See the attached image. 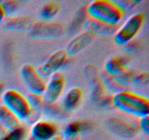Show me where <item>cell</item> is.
Masks as SVG:
<instances>
[{
  "instance_id": "9c48e42d",
  "label": "cell",
  "mask_w": 149,
  "mask_h": 140,
  "mask_svg": "<svg viewBox=\"0 0 149 140\" xmlns=\"http://www.w3.org/2000/svg\"><path fill=\"white\" fill-rule=\"evenodd\" d=\"M106 127L112 135L119 139L130 140L135 138L138 129L133 124L119 118H111L106 122Z\"/></svg>"
},
{
  "instance_id": "6da1fadb",
  "label": "cell",
  "mask_w": 149,
  "mask_h": 140,
  "mask_svg": "<svg viewBox=\"0 0 149 140\" xmlns=\"http://www.w3.org/2000/svg\"><path fill=\"white\" fill-rule=\"evenodd\" d=\"M112 106L120 112L139 119L148 116L149 114L148 98L126 89L112 95Z\"/></svg>"
},
{
  "instance_id": "5b68a950",
  "label": "cell",
  "mask_w": 149,
  "mask_h": 140,
  "mask_svg": "<svg viewBox=\"0 0 149 140\" xmlns=\"http://www.w3.org/2000/svg\"><path fill=\"white\" fill-rule=\"evenodd\" d=\"M20 78L29 93L42 96L45 89L46 82L38 73L31 64H24L20 68Z\"/></svg>"
},
{
  "instance_id": "e0dca14e",
  "label": "cell",
  "mask_w": 149,
  "mask_h": 140,
  "mask_svg": "<svg viewBox=\"0 0 149 140\" xmlns=\"http://www.w3.org/2000/svg\"><path fill=\"white\" fill-rule=\"evenodd\" d=\"M127 61L125 57L114 55L109 58L105 63L104 72L109 75L114 77L127 69Z\"/></svg>"
},
{
  "instance_id": "d4e9b609",
  "label": "cell",
  "mask_w": 149,
  "mask_h": 140,
  "mask_svg": "<svg viewBox=\"0 0 149 140\" xmlns=\"http://www.w3.org/2000/svg\"><path fill=\"white\" fill-rule=\"evenodd\" d=\"M0 3H1L6 17L14 16L19 8V3L17 1L4 0V1H0Z\"/></svg>"
},
{
  "instance_id": "d6986e66",
  "label": "cell",
  "mask_w": 149,
  "mask_h": 140,
  "mask_svg": "<svg viewBox=\"0 0 149 140\" xmlns=\"http://www.w3.org/2000/svg\"><path fill=\"white\" fill-rule=\"evenodd\" d=\"M61 10V4L58 1H46L39 13L42 21H52Z\"/></svg>"
},
{
  "instance_id": "52a82bcc",
  "label": "cell",
  "mask_w": 149,
  "mask_h": 140,
  "mask_svg": "<svg viewBox=\"0 0 149 140\" xmlns=\"http://www.w3.org/2000/svg\"><path fill=\"white\" fill-rule=\"evenodd\" d=\"M65 29L58 22L40 21L35 23L29 32V36L33 39H55L63 36Z\"/></svg>"
},
{
  "instance_id": "277c9868",
  "label": "cell",
  "mask_w": 149,
  "mask_h": 140,
  "mask_svg": "<svg viewBox=\"0 0 149 140\" xmlns=\"http://www.w3.org/2000/svg\"><path fill=\"white\" fill-rule=\"evenodd\" d=\"M145 15L142 13H135L130 16L122 26H119L113 35V40L118 45H127L133 41L141 32L145 23Z\"/></svg>"
},
{
  "instance_id": "ac0fdd59",
  "label": "cell",
  "mask_w": 149,
  "mask_h": 140,
  "mask_svg": "<svg viewBox=\"0 0 149 140\" xmlns=\"http://www.w3.org/2000/svg\"><path fill=\"white\" fill-rule=\"evenodd\" d=\"M0 124L7 131H11L22 125L18 118L3 105L0 106Z\"/></svg>"
},
{
  "instance_id": "8fae6325",
  "label": "cell",
  "mask_w": 149,
  "mask_h": 140,
  "mask_svg": "<svg viewBox=\"0 0 149 140\" xmlns=\"http://www.w3.org/2000/svg\"><path fill=\"white\" fill-rule=\"evenodd\" d=\"M95 38V36L90 32L84 31L72 38L67 44L64 50L68 56H73L85 50Z\"/></svg>"
},
{
  "instance_id": "484cf974",
  "label": "cell",
  "mask_w": 149,
  "mask_h": 140,
  "mask_svg": "<svg viewBox=\"0 0 149 140\" xmlns=\"http://www.w3.org/2000/svg\"><path fill=\"white\" fill-rule=\"evenodd\" d=\"M115 3L122 9L125 13L127 10H131L138 6L141 1H133V0H120V1H114Z\"/></svg>"
},
{
  "instance_id": "603a6c76",
  "label": "cell",
  "mask_w": 149,
  "mask_h": 140,
  "mask_svg": "<svg viewBox=\"0 0 149 140\" xmlns=\"http://www.w3.org/2000/svg\"><path fill=\"white\" fill-rule=\"evenodd\" d=\"M87 128L85 123L80 121H74L67 124L63 131V136L81 135V132Z\"/></svg>"
},
{
  "instance_id": "44dd1931",
  "label": "cell",
  "mask_w": 149,
  "mask_h": 140,
  "mask_svg": "<svg viewBox=\"0 0 149 140\" xmlns=\"http://www.w3.org/2000/svg\"><path fill=\"white\" fill-rule=\"evenodd\" d=\"M100 81L103 85V88L109 90L112 95L120 90H124L123 88L121 87L119 84L116 82L113 77L109 75L106 72H103V74L100 76Z\"/></svg>"
},
{
  "instance_id": "1f68e13d",
  "label": "cell",
  "mask_w": 149,
  "mask_h": 140,
  "mask_svg": "<svg viewBox=\"0 0 149 140\" xmlns=\"http://www.w3.org/2000/svg\"><path fill=\"white\" fill-rule=\"evenodd\" d=\"M4 83H2L1 82H0V97H1V96H2L3 93H4Z\"/></svg>"
},
{
  "instance_id": "f1b7e54d",
  "label": "cell",
  "mask_w": 149,
  "mask_h": 140,
  "mask_svg": "<svg viewBox=\"0 0 149 140\" xmlns=\"http://www.w3.org/2000/svg\"><path fill=\"white\" fill-rule=\"evenodd\" d=\"M63 140H81V135H65L62 136Z\"/></svg>"
},
{
  "instance_id": "83f0119b",
  "label": "cell",
  "mask_w": 149,
  "mask_h": 140,
  "mask_svg": "<svg viewBox=\"0 0 149 140\" xmlns=\"http://www.w3.org/2000/svg\"><path fill=\"white\" fill-rule=\"evenodd\" d=\"M149 118L148 116L144 117V118H140L139 124H138V128L140 130L143 131L145 134L148 135L149 133Z\"/></svg>"
},
{
  "instance_id": "9a60e30c",
  "label": "cell",
  "mask_w": 149,
  "mask_h": 140,
  "mask_svg": "<svg viewBox=\"0 0 149 140\" xmlns=\"http://www.w3.org/2000/svg\"><path fill=\"white\" fill-rule=\"evenodd\" d=\"M69 115L68 112L64 110L61 104H58L57 103H44L42 115H44L47 120L54 123L65 121L68 119Z\"/></svg>"
},
{
  "instance_id": "4fadbf2b",
  "label": "cell",
  "mask_w": 149,
  "mask_h": 140,
  "mask_svg": "<svg viewBox=\"0 0 149 140\" xmlns=\"http://www.w3.org/2000/svg\"><path fill=\"white\" fill-rule=\"evenodd\" d=\"M82 99L83 90L81 88L73 87L62 96L61 106L70 114L80 106Z\"/></svg>"
},
{
  "instance_id": "4dcf8cb0",
  "label": "cell",
  "mask_w": 149,
  "mask_h": 140,
  "mask_svg": "<svg viewBox=\"0 0 149 140\" xmlns=\"http://www.w3.org/2000/svg\"><path fill=\"white\" fill-rule=\"evenodd\" d=\"M7 130L5 129V128H4V127L2 126V125L0 124V138H1V136H2L3 135H4V134H5L6 132H7Z\"/></svg>"
},
{
  "instance_id": "7c38bea8",
  "label": "cell",
  "mask_w": 149,
  "mask_h": 140,
  "mask_svg": "<svg viewBox=\"0 0 149 140\" xmlns=\"http://www.w3.org/2000/svg\"><path fill=\"white\" fill-rule=\"evenodd\" d=\"M34 23V20L29 16H10L6 17L1 24L6 30L30 32Z\"/></svg>"
},
{
  "instance_id": "3957f363",
  "label": "cell",
  "mask_w": 149,
  "mask_h": 140,
  "mask_svg": "<svg viewBox=\"0 0 149 140\" xmlns=\"http://www.w3.org/2000/svg\"><path fill=\"white\" fill-rule=\"evenodd\" d=\"M1 98L3 106L13 112L20 122H27L31 115V108L26 96L18 90L7 89Z\"/></svg>"
},
{
  "instance_id": "f546056e",
  "label": "cell",
  "mask_w": 149,
  "mask_h": 140,
  "mask_svg": "<svg viewBox=\"0 0 149 140\" xmlns=\"http://www.w3.org/2000/svg\"><path fill=\"white\" fill-rule=\"evenodd\" d=\"M6 18L5 14L4 13V10H3L2 7L1 5V3H0V24H1V23L3 22V20H4V18Z\"/></svg>"
},
{
  "instance_id": "d6a6232c",
  "label": "cell",
  "mask_w": 149,
  "mask_h": 140,
  "mask_svg": "<svg viewBox=\"0 0 149 140\" xmlns=\"http://www.w3.org/2000/svg\"><path fill=\"white\" fill-rule=\"evenodd\" d=\"M52 140H63V138H62V136H61L58 135V136H57L55 138H54Z\"/></svg>"
},
{
  "instance_id": "7402d4cb",
  "label": "cell",
  "mask_w": 149,
  "mask_h": 140,
  "mask_svg": "<svg viewBox=\"0 0 149 140\" xmlns=\"http://www.w3.org/2000/svg\"><path fill=\"white\" fill-rule=\"evenodd\" d=\"M134 76H135V73L127 69L116 76H114L113 78L121 87L125 89V87L133 84Z\"/></svg>"
},
{
  "instance_id": "5bb4252c",
  "label": "cell",
  "mask_w": 149,
  "mask_h": 140,
  "mask_svg": "<svg viewBox=\"0 0 149 140\" xmlns=\"http://www.w3.org/2000/svg\"><path fill=\"white\" fill-rule=\"evenodd\" d=\"M119 26H112L106 24L103 22L88 17L86 19L83 27L84 31L90 32L95 36L102 35V36H111L114 35Z\"/></svg>"
},
{
  "instance_id": "ffe728a7",
  "label": "cell",
  "mask_w": 149,
  "mask_h": 140,
  "mask_svg": "<svg viewBox=\"0 0 149 140\" xmlns=\"http://www.w3.org/2000/svg\"><path fill=\"white\" fill-rule=\"evenodd\" d=\"M29 132L27 128L23 125L11 131H7L0 140H28Z\"/></svg>"
},
{
  "instance_id": "7a4b0ae2",
  "label": "cell",
  "mask_w": 149,
  "mask_h": 140,
  "mask_svg": "<svg viewBox=\"0 0 149 140\" xmlns=\"http://www.w3.org/2000/svg\"><path fill=\"white\" fill-rule=\"evenodd\" d=\"M88 17L112 26H119L123 20V10L111 0H96L86 7Z\"/></svg>"
},
{
  "instance_id": "30bf717a",
  "label": "cell",
  "mask_w": 149,
  "mask_h": 140,
  "mask_svg": "<svg viewBox=\"0 0 149 140\" xmlns=\"http://www.w3.org/2000/svg\"><path fill=\"white\" fill-rule=\"evenodd\" d=\"M29 132L33 140H52L59 135L56 123L47 119H40L32 124Z\"/></svg>"
},
{
  "instance_id": "ba28073f",
  "label": "cell",
  "mask_w": 149,
  "mask_h": 140,
  "mask_svg": "<svg viewBox=\"0 0 149 140\" xmlns=\"http://www.w3.org/2000/svg\"><path fill=\"white\" fill-rule=\"evenodd\" d=\"M65 86V78L61 71L55 73L49 77V80L46 83L45 89L42 94L45 103H57L63 95Z\"/></svg>"
},
{
  "instance_id": "8992f818",
  "label": "cell",
  "mask_w": 149,
  "mask_h": 140,
  "mask_svg": "<svg viewBox=\"0 0 149 140\" xmlns=\"http://www.w3.org/2000/svg\"><path fill=\"white\" fill-rule=\"evenodd\" d=\"M68 57L64 50L55 51L36 70L42 78H49L55 73L61 71V69L67 65Z\"/></svg>"
},
{
  "instance_id": "2e32d148",
  "label": "cell",
  "mask_w": 149,
  "mask_h": 140,
  "mask_svg": "<svg viewBox=\"0 0 149 140\" xmlns=\"http://www.w3.org/2000/svg\"><path fill=\"white\" fill-rule=\"evenodd\" d=\"M31 108V115L27 123L31 125L37 120H40L42 115V108L44 106V100L42 96L29 93L26 96Z\"/></svg>"
},
{
  "instance_id": "cb8c5ba5",
  "label": "cell",
  "mask_w": 149,
  "mask_h": 140,
  "mask_svg": "<svg viewBox=\"0 0 149 140\" xmlns=\"http://www.w3.org/2000/svg\"><path fill=\"white\" fill-rule=\"evenodd\" d=\"M88 18L87 13V9L86 7H82L79 10V11L77 12V14H76L75 17H74L73 22L71 23V27H70V31L71 32H74L76 31H77V29H79V27H81V25H84V22H85L86 19Z\"/></svg>"
},
{
  "instance_id": "4316f807",
  "label": "cell",
  "mask_w": 149,
  "mask_h": 140,
  "mask_svg": "<svg viewBox=\"0 0 149 140\" xmlns=\"http://www.w3.org/2000/svg\"><path fill=\"white\" fill-rule=\"evenodd\" d=\"M133 83L136 85L144 86L148 83V72H141L134 76Z\"/></svg>"
}]
</instances>
